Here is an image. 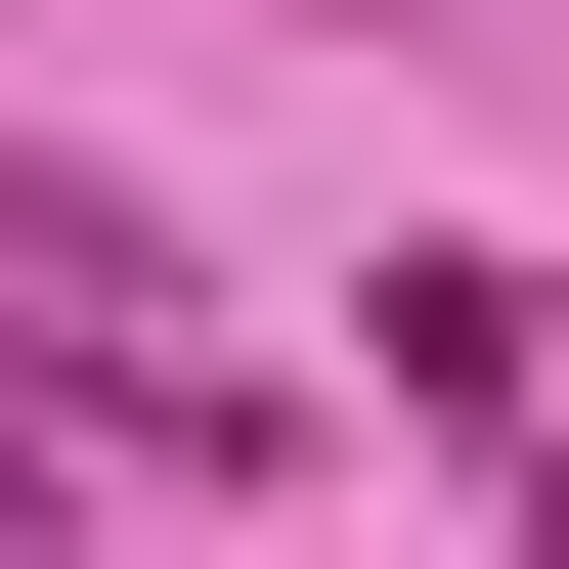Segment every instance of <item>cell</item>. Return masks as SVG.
<instances>
[{"instance_id":"obj_1","label":"cell","mask_w":569,"mask_h":569,"mask_svg":"<svg viewBox=\"0 0 569 569\" xmlns=\"http://www.w3.org/2000/svg\"><path fill=\"white\" fill-rule=\"evenodd\" d=\"M0 526H44V395H0Z\"/></svg>"}]
</instances>
